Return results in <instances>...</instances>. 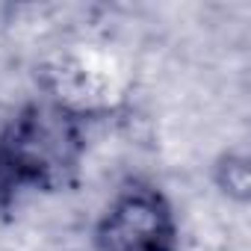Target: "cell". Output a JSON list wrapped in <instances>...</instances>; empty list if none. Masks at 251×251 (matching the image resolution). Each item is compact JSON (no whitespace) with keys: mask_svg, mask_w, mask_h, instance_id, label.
<instances>
[{"mask_svg":"<svg viewBox=\"0 0 251 251\" xmlns=\"http://www.w3.org/2000/svg\"><path fill=\"white\" fill-rule=\"evenodd\" d=\"M86 157V115L62 100L24 103L0 127V204L68 186Z\"/></svg>","mask_w":251,"mask_h":251,"instance_id":"cell-1","label":"cell"},{"mask_svg":"<svg viewBox=\"0 0 251 251\" xmlns=\"http://www.w3.org/2000/svg\"><path fill=\"white\" fill-rule=\"evenodd\" d=\"M177 245L175 207L148 180L121 183L95 222V251H177Z\"/></svg>","mask_w":251,"mask_h":251,"instance_id":"cell-2","label":"cell"},{"mask_svg":"<svg viewBox=\"0 0 251 251\" xmlns=\"http://www.w3.org/2000/svg\"><path fill=\"white\" fill-rule=\"evenodd\" d=\"M219 186L222 192L233 195V198H248V160L245 157H236V154H225L219 160Z\"/></svg>","mask_w":251,"mask_h":251,"instance_id":"cell-3","label":"cell"}]
</instances>
